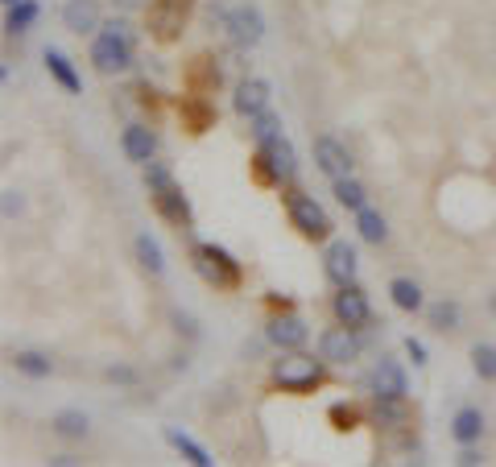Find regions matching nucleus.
<instances>
[{"mask_svg":"<svg viewBox=\"0 0 496 467\" xmlns=\"http://www.w3.org/2000/svg\"><path fill=\"white\" fill-rule=\"evenodd\" d=\"M327 360L323 356H303V352H286L281 360H273V384H278L281 393H315L319 384L327 381V368H323Z\"/></svg>","mask_w":496,"mask_h":467,"instance_id":"obj_1","label":"nucleus"},{"mask_svg":"<svg viewBox=\"0 0 496 467\" xmlns=\"http://www.w3.org/2000/svg\"><path fill=\"white\" fill-rule=\"evenodd\" d=\"M146 186H149V194H154V207H158L174 228H191V219H194L191 203H186V194L178 191L174 174H169L161 162H149L146 166Z\"/></svg>","mask_w":496,"mask_h":467,"instance_id":"obj_2","label":"nucleus"},{"mask_svg":"<svg viewBox=\"0 0 496 467\" xmlns=\"http://www.w3.org/2000/svg\"><path fill=\"white\" fill-rule=\"evenodd\" d=\"M91 62L99 75H124L133 67V42H129V29L121 21L99 25L96 42H91Z\"/></svg>","mask_w":496,"mask_h":467,"instance_id":"obj_3","label":"nucleus"},{"mask_svg":"<svg viewBox=\"0 0 496 467\" xmlns=\"http://www.w3.org/2000/svg\"><path fill=\"white\" fill-rule=\"evenodd\" d=\"M253 166H256V182L281 186V182H290L298 174V154H294V145L286 137H273V141H265L256 149Z\"/></svg>","mask_w":496,"mask_h":467,"instance_id":"obj_4","label":"nucleus"},{"mask_svg":"<svg viewBox=\"0 0 496 467\" xmlns=\"http://www.w3.org/2000/svg\"><path fill=\"white\" fill-rule=\"evenodd\" d=\"M191 261H194V269H199V277L211 281L216 289L240 286V261H236L228 249H219V244H194Z\"/></svg>","mask_w":496,"mask_h":467,"instance_id":"obj_5","label":"nucleus"},{"mask_svg":"<svg viewBox=\"0 0 496 467\" xmlns=\"http://www.w3.org/2000/svg\"><path fill=\"white\" fill-rule=\"evenodd\" d=\"M286 211H290V224L298 228V236H306V240H327L331 236V219H327V211L315 203V194L290 191L286 194Z\"/></svg>","mask_w":496,"mask_h":467,"instance_id":"obj_6","label":"nucleus"},{"mask_svg":"<svg viewBox=\"0 0 496 467\" xmlns=\"http://www.w3.org/2000/svg\"><path fill=\"white\" fill-rule=\"evenodd\" d=\"M191 9H194V0H154L149 4V34L158 37V42H178Z\"/></svg>","mask_w":496,"mask_h":467,"instance_id":"obj_7","label":"nucleus"},{"mask_svg":"<svg viewBox=\"0 0 496 467\" xmlns=\"http://www.w3.org/2000/svg\"><path fill=\"white\" fill-rule=\"evenodd\" d=\"M331 314H335V323H348V327H368L373 323V306H368V294H364L356 281L351 286H339V294L331 298Z\"/></svg>","mask_w":496,"mask_h":467,"instance_id":"obj_8","label":"nucleus"},{"mask_svg":"<svg viewBox=\"0 0 496 467\" xmlns=\"http://www.w3.org/2000/svg\"><path fill=\"white\" fill-rule=\"evenodd\" d=\"M319 356L327 360V364H351V360L360 356V336H356V327H348V323L327 327V331L319 336Z\"/></svg>","mask_w":496,"mask_h":467,"instance_id":"obj_9","label":"nucleus"},{"mask_svg":"<svg viewBox=\"0 0 496 467\" xmlns=\"http://www.w3.org/2000/svg\"><path fill=\"white\" fill-rule=\"evenodd\" d=\"M269 344L273 348H281V352H303V344L311 339V327L298 319V314H290V311H281L273 323H269Z\"/></svg>","mask_w":496,"mask_h":467,"instance_id":"obj_10","label":"nucleus"},{"mask_svg":"<svg viewBox=\"0 0 496 467\" xmlns=\"http://www.w3.org/2000/svg\"><path fill=\"white\" fill-rule=\"evenodd\" d=\"M228 34H232V42H240V46H256V42L265 37V17H261V9H253V4L232 9L228 12Z\"/></svg>","mask_w":496,"mask_h":467,"instance_id":"obj_11","label":"nucleus"},{"mask_svg":"<svg viewBox=\"0 0 496 467\" xmlns=\"http://www.w3.org/2000/svg\"><path fill=\"white\" fill-rule=\"evenodd\" d=\"M315 166L323 170L331 182L348 178V174H351V154L335 141V137H319V141H315Z\"/></svg>","mask_w":496,"mask_h":467,"instance_id":"obj_12","label":"nucleus"},{"mask_svg":"<svg viewBox=\"0 0 496 467\" xmlns=\"http://www.w3.org/2000/svg\"><path fill=\"white\" fill-rule=\"evenodd\" d=\"M373 393L376 397H405L410 393V384H405V368H401L398 360L381 356L373 368Z\"/></svg>","mask_w":496,"mask_h":467,"instance_id":"obj_13","label":"nucleus"},{"mask_svg":"<svg viewBox=\"0 0 496 467\" xmlns=\"http://www.w3.org/2000/svg\"><path fill=\"white\" fill-rule=\"evenodd\" d=\"M323 269H327V277L335 286H351L356 281V249L348 240H335L327 249V257H323Z\"/></svg>","mask_w":496,"mask_h":467,"instance_id":"obj_14","label":"nucleus"},{"mask_svg":"<svg viewBox=\"0 0 496 467\" xmlns=\"http://www.w3.org/2000/svg\"><path fill=\"white\" fill-rule=\"evenodd\" d=\"M121 145H124V154H129V162H137V166H149V162L158 157V137H154V129H146V124H129Z\"/></svg>","mask_w":496,"mask_h":467,"instance_id":"obj_15","label":"nucleus"},{"mask_svg":"<svg viewBox=\"0 0 496 467\" xmlns=\"http://www.w3.org/2000/svg\"><path fill=\"white\" fill-rule=\"evenodd\" d=\"M232 108L248 120H253L256 112H265L269 108V83L265 79H240V83H236V96H232Z\"/></svg>","mask_w":496,"mask_h":467,"instance_id":"obj_16","label":"nucleus"},{"mask_svg":"<svg viewBox=\"0 0 496 467\" xmlns=\"http://www.w3.org/2000/svg\"><path fill=\"white\" fill-rule=\"evenodd\" d=\"M62 25H67L71 34H99L96 0H67V9H62Z\"/></svg>","mask_w":496,"mask_h":467,"instance_id":"obj_17","label":"nucleus"},{"mask_svg":"<svg viewBox=\"0 0 496 467\" xmlns=\"http://www.w3.org/2000/svg\"><path fill=\"white\" fill-rule=\"evenodd\" d=\"M389 298H393V306H398V311H405V314L426 311L422 286H418L413 277H393V281H389Z\"/></svg>","mask_w":496,"mask_h":467,"instance_id":"obj_18","label":"nucleus"},{"mask_svg":"<svg viewBox=\"0 0 496 467\" xmlns=\"http://www.w3.org/2000/svg\"><path fill=\"white\" fill-rule=\"evenodd\" d=\"M451 434H455V443L460 447H472L480 443V434H484V414L476 406H463L455 418H451Z\"/></svg>","mask_w":496,"mask_h":467,"instance_id":"obj_19","label":"nucleus"},{"mask_svg":"<svg viewBox=\"0 0 496 467\" xmlns=\"http://www.w3.org/2000/svg\"><path fill=\"white\" fill-rule=\"evenodd\" d=\"M182 120L191 132H207L216 124V108L207 104V96H182Z\"/></svg>","mask_w":496,"mask_h":467,"instance_id":"obj_20","label":"nucleus"},{"mask_svg":"<svg viewBox=\"0 0 496 467\" xmlns=\"http://www.w3.org/2000/svg\"><path fill=\"white\" fill-rule=\"evenodd\" d=\"M166 443L174 447V451H178V455L186 459V463H194V467H211V463H216V459L207 455V451H203L199 443H194L191 434H182L178 426H166Z\"/></svg>","mask_w":496,"mask_h":467,"instance_id":"obj_21","label":"nucleus"},{"mask_svg":"<svg viewBox=\"0 0 496 467\" xmlns=\"http://www.w3.org/2000/svg\"><path fill=\"white\" fill-rule=\"evenodd\" d=\"M46 71L54 75V79H59L71 96H79V91H83V79H79V71L71 67V59H67L62 50H46Z\"/></svg>","mask_w":496,"mask_h":467,"instance_id":"obj_22","label":"nucleus"},{"mask_svg":"<svg viewBox=\"0 0 496 467\" xmlns=\"http://www.w3.org/2000/svg\"><path fill=\"white\" fill-rule=\"evenodd\" d=\"M356 232H360L364 244H385L389 240V224L381 211H373V207H360L356 211Z\"/></svg>","mask_w":496,"mask_h":467,"instance_id":"obj_23","label":"nucleus"},{"mask_svg":"<svg viewBox=\"0 0 496 467\" xmlns=\"http://www.w3.org/2000/svg\"><path fill=\"white\" fill-rule=\"evenodd\" d=\"M133 249H137V261H141V269H146V273H154V277L166 273V257H161V244L149 236V232H141V236H137Z\"/></svg>","mask_w":496,"mask_h":467,"instance_id":"obj_24","label":"nucleus"},{"mask_svg":"<svg viewBox=\"0 0 496 467\" xmlns=\"http://www.w3.org/2000/svg\"><path fill=\"white\" fill-rule=\"evenodd\" d=\"M426 319H430V327H435V331H460L463 311H460V302L443 298V302H435V306H426Z\"/></svg>","mask_w":496,"mask_h":467,"instance_id":"obj_25","label":"nucleus"},{"mask_svg":"<svg viewBox=\"0 0 496 467\" xmlns=\"http://www.w3.org/2000/svg\"><path fill=\"white\" fill-rule=\"evenodd\" d=\"M12 368L21 372V376L46 381L50 372H54V364H50V356H42V352H12Z\"/></svg>","mask_w":496,"mask_h":467,"instance_id":"obj_26","label":"nucleus"},{"mask_svg":"<svg viewBox=\"0 0 496 467\" xmlns=\"http://www.w3.org/2000/svg\"><path fill=\"white\" fill-rule=\"evenodd\" d=\"M331 191H335V199L348 207V211H360V207H368V191H364V186L351 178V174H348V178H335V182H331Z\"/></svg>","mask_w":496,"mask_h":467,"instance_id":"obj_27","label":"nucleus"},{"mask_svg":"<svg viewBox=\"0 0 496 467\" xmlns=\"http://www.w3.org/2000/svg\"><path fill=\"white\" fill-rule=\"evenodd\" d=\"M54 434H62V439H87V414L83 409H62V414H54Z\"/></svg>","mask_w":496,"mask_h":467,"instance_id":"obj_28","label":"nucleus"},{"mask_svg":"<svg viewBox=\"0 0 496 467\" xmlns=\"http://www.w3.org/2000/svg\"><path fill=\"white\" fill-rule=\"evenodd\" d=\"M34 21H37V0H17V4H9V21H4V29H9V34H25Z\"/></svg>","mask_w":496,"mask_h":467,"instance_id":"obj_29","label":"nucleus"},{"mask_svg":"<svg viewBox=\"0 0 496 467\" xmlns=\"http://www.w3.org/2000/svg\"><path fill=\"white\" fill-rule=\"evenodd\" d=\"M472 368L480 381H496V344H476L472 348Z\"/></svg>","mask_w":496,"mask_h":467,"instance_id":"obj_30","label":"nucleus"},{"mask_svg":"<svg viewBox=\"0 0 496 467\" xmlns=\"http://www.w3.org/2000/svg\"><path fill=\"white\" fill-rule=\"evenodd\" d=\"M248 124H253V137H256V145H265V141H273V137H281V116H273V112H256L253 120H248Z\"/></svg>","mask_w":496,"mask_h":467,"instance_id":"obj_31","label":"nucleus"},{"mask_svg":"<svg viewBox=\"0 0 496 467\" xmlns=\"http://www.w3.org/2000/svg\"><path fill=\"white\" fill-rule=\"evenodd\" d=\"M104 376H108L112 384H133L137 381V372L129 368V364H108V368H104Z\"/></svg>","mask_w":496,"mask_h":467,"instance_id":"obj_32","label":"nucleus"},{"mask_svg":"<svg viewBox=\"0 0 496 467\" xmlns=\"http://www.w3.org/2000/svg\"><path fill=\"white\" fill-rule=\"evenodd\" d=\"M455 463H460V467H480V463H484V455H480V451H476V443H472V447H463Z\"/></svg>","mask_w":496,"mask_h":467,"instance_id":"obj_33","label":"nucleus"},{"mask_svg":"<svg viewBox=\"0 0 496 467\" xmlns=\"http://www.w3.org/2000/svg\"><path fill=\"white\" fill-rule=\"evenodd\" d=\"M331 418L339 422V431H351V422H356V409H343V406H335V409H331Z\"/></svg>","mask_w":496,"mask_h":467,"instance_id":"obj_34","label":"nucleus"},{"mask_svg":"<svg viewBox=\"0 0 496 467\" xmlns=\"http://www.w3.org/2000/svg\"><path fill=\"white\" fill-rule=\"evenodd\" d=\"M405 352H410V360L413 364H426V348H422V339H405Z\"/></svg>","mask_w":496,"mask_h":467,"instance_id":"obj_35","label":"nucleus"},{"mask_svg":"<svg viewBox=\"0 0 496 467\" xmlns=\"http://www.w3.org/2000/svg\"><path fill=\"white\" fill-rule=\"evenodd\" d=\"M21 207H25V203H21V194H17V191H4V216L12 219L17 211H21Z\"/></svg>","mask_w":496,"mask_h":467,"instance_id":"obj_36","label":"nucleus"},{"mask_svg":"<svg viewBox=\"0 0 496 467\" xmlns=\"http://www.w3.org/2000/svg\"><path fill=\"white\" fill-rule=\"evenodd\" d=\"M112 4H116L121 12H137V9H149L154 0H112Z\"/></svg>","mask_w":496,"mask_h":467,"instance_id":"obj_37","label":"nucleus"},{"mask_svg":"<svg viewBox=\"0 0 496 467\" xmlns=\"http://www.w3.org/2000/svg\"><path fill=\"white\" fill-rule=\"evenodd\" d=\"M50 463H54V467H75V463H79V459H75V455H54V459H50Z\"/></svg>","mask_w":496,"mask_h":467,"instance_id":"obj_38","label":"nucleus"},{"mask_svg":"<svg viewBox=\"0 0 496 467\" xmlns=\"http://www.w3.org/2000/svg\"><path fill=\"white\" fill-rule=\"evenodd\" d=\"M492 311H496V294H492Z\"/></svg>","mask_w":496,"mask_h":467,"instance_id":"obj_39","label":"nucleus"},{"mask_svg":"<svg viewBox=\"0 0 496 467\" xmlns=\"http://www.w3.org/2000/svg\"><path fill=\"white\" fill-rule=\"evenodd\" d=\"M4 4H17V0H4Z\"/></svg>","mask_w":496,"mask_h":467,"instance_id":"obj_40","label":"nucleus"}]
</instances>
